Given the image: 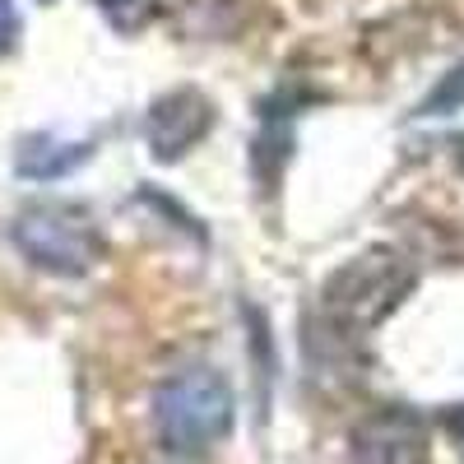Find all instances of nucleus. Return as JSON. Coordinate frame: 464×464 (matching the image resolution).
I'll return each mask as SVG.
<instances>
[{"instance_id":"6","label":"nucleus","mask_w":464,"mask_h":464,"mask_svg":"<svg viewBox=\"0 0 464 464\" xmlns=\"http://www.w3.org/2000/svg\"><path fill=\"white\" fill-rule=\"evenodd\" d=\"M89 144L84 140H61V135H28L14 153V168L19 177L28 181H56L65 172H74L84 159H89Z\"/></svg>"},{"instance_id":"8","label":"nucleus","mask_w":464,"mask_h":464,"mask_svg":"<svg viewBox=\"0 0 464 464\" xmlns=\"http://www.w3.org/2000/svg\"><path fill=\"white\" fill-rule=\"evenodd\" d=\"M93 5H98L116 28H135V24H144V14H149L153 0H93Z\"/></svg>"},{"instance_id":"5","label":"nucleus","mask_w":464,"mask_h":464,"mask_svg":"<svg viewBox=\"0 0 464 464\" xmlns=\"http://www.w3.org/2000/svg\"><path fill=\"white\" fill-rule=\"evenodd\" d=\"M348 464H428V428L404 404L376 409L348 437Z\"/></svg>"},{"instance_id":"3","label":"nucleus","mask_w":464,"mask_h":464,"mask_svg":"<svg viewBox=\"0 0 464 464\" xmlns=\"http://www.w3.org/2000/svg\"><path fill=\"white\" fill-rule=\"evenodd\" d=\"M10 237L28 265L47 269V275H65V279L93 269L102 256V232H98L93 214L84 205H70V200L28 205L10 223Z\"/></svg>"},{"instance_id":"2","label":"nucleus","mask_w":464,"mask_h":464,"mask_svg":"<svg viewBox=\"0 0 464 464\" xmlns=\"http://www.w3.org/2000/svg\"><path fill=\"white\" fill-rule=\"evenodd\" d=\"M237 422V400L218 367H181L153 391V432L172 455H209Z\"/></svg>"},{"instance_id":"7","label":"nucleus","mask_w":464,"mask_h":464,"mask_svg":"<svg viewBox=\"0 0 464 464\" xmlns=\"http://www.w3.org/2000/svg\"><path fill=\"white\" fill-rule=\"evenodd\" d=\"M459 107H464V65H455V70L441 74V84L422 98L418 116H446V111H459Z\"/></svg>"},{"instance_id":"9","label":"nucleus","mask_w":464,"mask_h":464,"mask_svg":"<svg viewBox=\"0 0 464 464\" xmlns=\"http://www.w3.org/2000/svg\"><path fill=\"white\" fill-rule=\"evenodd\" d=\"M14 37H19V10H14V0H0V52H5Z\"/></svg>"},{"instance_id":"4","label":"nucleus","mask_w":464,"mask_h":464,"mask_svg":"<svg viewBox=\"0 0 464 464\" xmlns=\"http://www.w3.org/2000/svg\"><path fill=\"white\" fill-rule=\"evenodd\" d=\"M214 130V102L200 89H168L144 116V144L159 163H177Z\"/></svg>"},{"instance_id":"1","label":"nucleus","mask_w":464,"mask_h":464,"mask_svg":"<svg viewBox=\"0 0 464 464\" xmlns=\"http://www.w3.org/2000/svg\"><path fill=\"white\" fill-rule=\"evenodd\" d=\"M409 288H413V269L391 251H367L358 260H348L343 269L330 275L302 343H312V353L325 367L348 362V348H353L376 321L391 316Z\"/></svg>"}]
</instances>
